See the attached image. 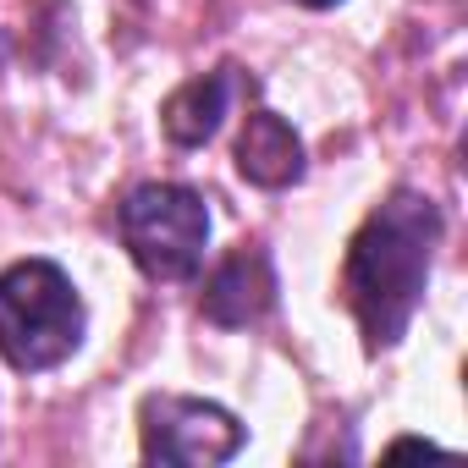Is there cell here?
<instances>
[{
    "instance_id": "1",
    "label": "cell",
    "mask_w": 468,
    "mask_h": 468,
    "mask_svg": "<svg viewBox=\"0 0 468 468\" xmlns=\"http://www.w3.org/2000/svg\"><path fill=\"white\" fill-rule=\"evenodd\" d=\"M435 243H441V209L419 187H397L353 231L342 260V292L369 353H386L408 336L435 265Z\"/></svg>"
},
{
    "instance_id": "2",
    "label": "cell",
    "mask_w": 468,
    "mask_h": 468,
    "mask_svg": "<svg viewBox=\"0 0 468 468\" xmlns=\"http://www.w3.org/2000/svg\"><path fill=\"white\" fill-rule=\"evenodd\" d=\"M83 298L56 260H17L0 271V358L17 375H45L83 347Z\"/></svg>"
},
{
    "instance_id": "3",
    "label": "cell",
    "mask_w": 468,
    "mask_h": 468,
    "mask_svg": "<svg viewBox=\"0 0 468 468\" xmlns=\"http://www.w3.org/2000/svg\"><path fill=\"white\" fill-rule=\"evenodd\" d=\"M116 231L149 282H193L209 249V209L182 182H144L122 198Z\"/></svg>"
},
{
    "instance_id": "4",
    "label": "cell",
    "mask_w": 468,
    "mask_h": 468,
    "mask_svg": "<svg viewBox=\"0 0 468 468\" xmlns=\"http://www.w3.org/2000/svg\"><path fill=\"white\" fill-rule=\"evenodd\" d=\"M138 430H144V463H165V468H209L238 457L249 441L231 408L176 391H149L138 402Z\"/></svg>"
},
{
    "instance_id": "5",
    "label": "cell",
    "mask_w": 468,
    "mask_h": 468,
    "mask_svg": "<svg viewBox=\"0 0 468 468\" xmlns=\"http://www.w3.org/2000/svg\"><path fill=\"white\" fill-rule=\"evenodd\" d=\"M198 309L209 325H254L276 309V265L260 243H238L209 276H204V292H198Z\"/></svg>"
},
{
    "instance_id": "6",
    "label": "cell",
    "mask_w": 468,
    "mask_h": 468,
    "mask_svg": "<svg viewBox=\"0 0 468 468\" xmlns=\"http://www.w3.org/2000/svg\"><path fill=\"white\" fill-rule=\"evenodd\" d=\"M238 171L254 187L303 182V138L292 133V122H282L276 111H254L243 122V138H238Z\"/></svg>"
},
{
    "instance_id": "7",
    "label": "cell",
    "mask_w": 468,
    "mask_h": 468,
    "mask_svg": "<svg viewBox=\"0 0 468 468\" xmlns=\"http://www.w3.org/2000/svg\"><path fill=\"white\" fill-rule=\"evenodd\" d=\"M231 89H238V67H215V72L182 83V89L165 100V111H160L165 138H171L176 149H198V144H209V138L220 133L226 111H231Z\"/></svg>"
},
{
    "instance_id": "8",
    "label": "cell",
    "mask_w": 468,
    "mask_h": 468,
    "mask_svg": "<svg viewBox=\"0 0 468 468\" xmlns=\"http://www.w3.org/2000/svg\"><path fill=\"white\" fill-rule=\"evenodd\" d=\"M402 452H441V446H435V441H419V435H408V441H397V446H391V457H402Z\"/></svg>"
},
{
    "instance_id": "9",
    "label": "cell",
    "mask_w": 468,
    "mask_h": 468,
    "mask_svg": "<svg viewBox=\"0 0 468 468\" xmlns=\"http://www.w3.org/2000/svg\"><path fill=\"white\" fill-rule=\"evenodd\" d=\"M298 6H314V12H325V6H336V0H298Z\"/></svg>"
}]
</instances>
